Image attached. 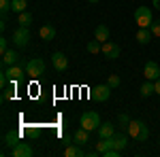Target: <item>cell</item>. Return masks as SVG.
<instances>
[{"instance_id": "25", "label": "cell", "mask_w": 160, "mask_h": 157, "mask_svg": "<svg viewBox=\"0 0 160 157\" xmlns=\"http://www.w3.org/2000/svg\"><path fill=\"white\" fill-rule=\"evenodd\" d=\"M15 98V83H11L9 89H4V94H2V100H13Z\"/></svg>"}, {"instance_id": "19", "label": "cell", "mask_w": 160, "mask_h": 157, "mask_svg": "<svg viewBox=\"0 0 160 157\" xmlns=\"http://www.w3.org/2000/svg\"><path fill=\"white\" fill-rule=\"evenodd\" d=\"M152 94H156V87H154V81H145V83L141 85V96L148 98Z\"/></svg>"}, {"instance_id": "29", "label": "cell", "mask_w": 160, "mask_h": 157, "mask_svg": "<svg viewBox=\"0 0 160 157\" xmlns=\"http://www.w3.org/2000/svg\"><path fill=\"white\" fill-rule=\"evenodd\" d=\"M120 153H122L120 149H107L102 155H105V157H120Z\"/></svg>"}, {"instance_id": "12", "label": "cell", "mask_w": 160, "mask_h": 157, "mask_svg": "<svg viewBox=\"0 0 160 157\" xmlns=\"http://www.w3.org/2000/svg\"><path fill=\"white\" fill-rule=\"evenodd\" d=\"M86 155V151H83V146H79L77 142H71V145H66L64 149V157H83Z\"/></svg>"}, {"instance_id": "7", "label": "cell", "mask_w": 160, "mask_h": 157, "mask_svg": "<svg viewBox=\"0 0 160 157\" xmlns=\"http://www.w3.org/2000/svg\"><path fill=\"white\" fill-rule=\"evenodd\" d=\"M107 60H118L120 58V45L118 43H113V40H107V43H102V51H100Z\"/></svg>"}, {"instance_id": "21", "label": "cell", "mask_w": 160, "mask_h": 157, "mask_svg": "<svg viewBox=\"0 0 160 157\" xmlns=\"http://www.w3.org/2000/svg\"><path fill=\"white\" fill-rule=\"evenodd\" d=\"M17 142H19V134H17V132H7V136H4V145L13 149Z\"/></svg>"}, {"instance_id": "4", "label": "cell", "mask_w": 160, "mask_h": 157, "mask_svg": "<svg viewBox=\"0 0 160 157\" xmlns=\"http://www.w3.org/2000/svg\"><path fill=\"white\" fill-rule=\"evenodd\" d=\"M111 87L109 83L107 85H96V87H92V91H90V98L94 100V102H107L111 96Z\"/></svg>"}, {"instance_id": "31", "label": "cell", "mask_w": 160, "mask_h": 157, "mask_svg": "<svg viewBox=\"0 0 160 157\" xmlns=\"http://www.w3.org/2000/svg\"><path fill=\"white\" fill-rule=\"evenodd\" d=\"M7 51H9V40L0 38V53H7Z\"/></svg>"}, {"instance_id": "30", "label": "cell", "mask_w": 160, "mask_h": 157, "mask_svg": "<svg viewBox=\"0 0 160 157\" xmlns=\"http://www.w3.org/2000/svg\"><path fill=\"white\" fill-rule=\"evenodd\" d=\"M96 151H98L100 155H102V153L107 151V142H105V138H100V142H98V145H96Z\"/></svg>"}, {"instance_id": "15", "label": "cell", "mask_w": 160, "mask_h": 157, "mask_svg": "<svg viewBox=\"0 0 160 157\" xmlns=\"http://www.w3.org/2000/svg\"><path fill=\"white\" fill-rule=\"evenodd\" d=\"M73 140H75L79 146H83L88 140H90V130H86V127H79V130L75 132V138H73Z\"/></svg>"}, {"instance_id": "5", "label": "cell", "mask_w": 160, "mask_h": 157, "mask_svg": "<svg viewBox=\"0 0 160 157\" xmlns=\"http://www.w3.org/2000/svg\"><path fill=\"white\" fill-rule=\"evenodd\" d=\"M43 72H45V62L41 60V58H34V60L28 62V66H26V74H30L32 79H38Z\"/></svg>"}, {"instance_id": "33", "label": "cell", "mask_w": 160, "mask_h": 157, "mask_svg": "<svg viewBox=\"0 0 160 157\" xmlns=\"http://www.w3.org/2000/svg\"><path fill=\"white\" fill-rule=\"evenodd\" d=\"M154 7H156V9L160 11V0H154Z\"/></svg>"}, {"instance_id": "32", "label": "cell", "mask_w": 160, "mask_h": 157, "mask_svg": "<svg viewBox=\"0 0 160 157\" xmlns=\"http://www.w3.org/2000/svg\"><path fill=\"white\" fill-rule=\"evenodd\" d=\"M154 87H156V94L160 96V79H156V81H154Z\"/></svg>"}, {"instance_id": "23", "label": "cell", "mask_w": 160, "mask_h": 157, "mask_svg": "<svg viewBox=\"0 0 160 157\" xmlns=\"http://www.w3.org/2000/svg\"><path fill=\"white\" fill-rule=\"evenodd\" d=\"M88 51L94 53V55L100 53V51H102V43H100V40H90V43H88Z\"/></svg>"}, {"instance_id": "3", "label": "cell", "mask_w": 160, "mask_h": 157, "mask_svg": "<svg viewBox=\"0 0 160 157\" xmlns=\"http://www.w3.org/2000/svg\"><path fill=\"white\" fill-rule=\"evenodd\" d=\"M100 125V117L98 113H94V110H86L83 115H81V127H86V130H98Z\"/></svg>"}, {"instance_id": "18", "label": "cell", "mask_w": 160, "mask_h": 157, "mask_svg": "<svg viewBox=\"0 0 160 157\" xmlns=\"http://www.w3.org/2000/svg\"><path fill=\"white\" fill-rule=\"evenodd\" d=\"M115 134V125L113 123H100L98 125V136L100 138H109Z\"/></svg>"}, {"instance_id": "28", "label": "cell", "mask_w": 160, "mask_h": 157, "mask_svg": "<svg viewBox=\"0 0 160 157\" xmlns=\"http://www.w3.org/2000/svg\"><path fill=\"white\" fill-rule=\"evenodd\" d=\"M149 30H152V34H154V36L158 38V36H160V19H158V21H154V24L149 25Z\"/></svg>"}, {"instance_id": "10", "label": "cell", "mask_w": 160, "mask_h": 157, "mask_svg": "<svg viewBox=\"0 0 160 157\" xmlns=\"http://www.w3.org/2000/svg\"><path fill=\"white\" fill-rule=\"evenodd\" d=\"M11 155L13 157H30L32 155V146L28 145V142H22V140H19V142L11 149Z\"/></svg>"}, {"instance_id": "2", "label": "cell", "mask_w": 160, "mask_h": 157, "mask_svg": "<svg viewBox=\"0 0 160 157\" xmlns=\"http://www.w3.org/2000/svg\"><path fill=\"white\" fill-rule=\"evenodd\" d=\"M135 24L139 28H149L154 24V15H152L149 7H137L135 9Z\"/></svg>"}, {"instance_id": "8", "label": "cell", "mask_w": 160, "mask_h": 157, "mask_svg": "<svg viewBox=\"0 0 160 157\" xmlns=\"http://www.w3.org/2000/svg\"><path fill=\"white\" fill-rule=\"evenodd\" d=\"M51 64H53V68L58 70V72H64L66 68H68V58L60 53V51H56L53 55H51Z\"/></svg>"}, {"instance_id": "6", "label": "cell", "mask_w": 160, "mask_h": 157, "mask_svg": "<svg viewBox=\"0 0 160 157\" xmlns=\"http://www.w3.org/2000/svg\"><path fill=\"white\" fill-rule=\"evenodd\" d=\"M28 40H30V32H28V28H17L15 32H13V45L17 49H24L28 47Z\"/></svg>"}, {"instance_id": "17", "label": "cell", "mask_w": 160, "mask_h": 157, "mask_svg": "<svg viewBox=\"0 0 160 157\" xmlns=\"http://www.w3.org/2000/svg\"><path fill=\"white\" fill-rule=\"evenodd\" d=\"M38 34H41L43 40H53V38H56V28H53L51 24H45L41 30H38Z\"/></svg>"}, {"instance_id": "16", "label": "cell", "mask_w": 160, "mask_h": 157, "mask_svg": "<svg viewBox=\"0 0 160 157\" xmlns=\"http://www.w3.org/2000/svg\"><path fill=\"white\" fill-rule=\"evenodd\" d=\"M94 38L100 40V43H107V40H109V28L102 25V24H98V25H96V30H94Z\"/></svg>"}, {"instance_id": "24", "label": "cell", "mask_w": 160, "mask_h": 157, "mask_svg": "<svg viewBox=\"0 0 160 157\" xmlns=\"http://www.w3.org/2000/svg\"><path fill=\"white\" fill-rule=\"evenodd\" d=\"M118 125H120V130H128V125H130V117L122 113V115L118 117Z\"/></svg>"}, {"instance_id": "1", "label": "cell", "mask_w": 160, "mask_h": 157, "mask_svg": "<svg viewBox=\"0 0 160 157\" xmlns=\"http://www.w3.org/2000/svg\"><path fill=\"white\" fill-rule=\"evenodd\" d=\"M126 132H128V136H132V138L139 140V142H145V140L149 138V127L141 119H132Z\"/></svg>"}, {"instance_id": "9", "label": "cell", "mask_w": 160, "mask_h": 157, "mask_svg": "<svg viewBox=\"0 0 160 157\" xmlns=\"http://www.w3.org/2000/svg\"><path fill=\"white\" fill-rule=\"evenodd\" d=\"M24 66H19V64H15V66H4V72H7V76H9V81L11 83H17L22 76H24Z\"/></svg>"}, {"instance_id": "34", "label": "cell", "mask_w": 160, "mask_h": 157, "mask_svg": "<svg viewBox=\"0 0 160 157\" xmlns=\"http://www.w3.org/2000/svg\"><path fill=\"white\" fill-rule=\"evenodd\" d=\"M88 2H98V0H88Z\"/></svg>"}, {"instance_id": "14", "label": "cell", "mask_w": 160, "mask_h": 157, "mask_svg": "<svg viewBox=\"0 0 160 157\" xmlns=\"http://www.w3.org/2000/svg\"><path fill=\"white\" fill-rule=\"evenodd\" d=\"M137 43H141V45H148L149 40H152V38H154V34H152V30H149V28H139V30H137Z\"/></svg>"}, {"instance_id": "20", "label": "cell", "mask_w": 160, "mask_h": 157, "mask_svg": "<svg viewBox=\"0 0 160 157\" xmlns=\"http://www.w3.org/2000/svg\"><path fill=\"white\" fill-rule=\"evenodd\" d=\"M17 24L22 25V28H28V25L32 24V15H30V11L19 13V17H17Z\"/></svg>"}, {"instance_id": "27", "label": "cell", "mask_w": 160, "mask_h": 157, "mask_svg": "<svg viewBox=\"0 0 160 157\" xmlns=\"http://www.w3.org/2000/svg\"><path fill=\"white\" fill-rule=\"evenodd\" d=\"M0 11H2V15H7V11H11V0H0Z\"/></svg>"}, {"instance_id": "13", "label": "cell", "mask_w": 160, "mask_h": 157, "mask_svg": "<svg viewBox=\"0 0 160 157\" xmlns=\"http://www.w3.org/2000/svg\"><path fill=\"white\" fill-rule=\"evenodd\" d=\"M19 60H22V58H19V53H17V51H13V49H9L7 53H2V64H4V66H15Z\"/></svg>"}, {"instance_id": "11", "label": "cell", "mask_w": 160, "mask_h": 157, "mask_svg": "<svg viewBox=\"0 0 160 157\" xmlns=\"http://www.w3.org/2000/svg\"><path fill=\"white\" fill-rule=\"evenodd\" d=\"M143 74H145L148 81H156V79H160V66L156 62H148L145 68H143Z\"/></svg>"}, {"instance_id": "22", "label": "cell", "mask_w": 160, "mask_h": 157, "mask_svg": "<svg viewBox=\"0 0 160 157\" xmlns=\"http://www.w3.org/2000/svg\"><path fill=\"white\" fill-rule=\"evenodd\" d=\"M26 7H28L26 0H11V11L13 13H24Z\"/></svg>"}, {"instance_id": "26", "label": "cell", "mask_w": 160, "mask_h": 157, "mask_svg": "<svg viewBox=\"0 0 160 157\" xmlns=\"http://www.w3.org/2000/svg\"><path fill=\"white\" fill-rule=\"evenodd\" d=\"M107 83H109L111 87H120V83H122V79H120L118 74H111V76H109V81H107Z\"/></svg>"}]
</instances>
